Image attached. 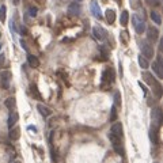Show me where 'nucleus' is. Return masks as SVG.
I'll return each mask as SVG.
<instances>
[{"label":"nucleus","instance_id":"15","mask_svg":"<svg viewBox=\"0 0 163 163\" xmlns=\"http://www.w3.org/2000/svg\"><path fill=\"white\" fill-rule=\"evenodd\" d=\"M8 136H10L11 140H18L19 136H20V128H19V126H12V128L10 129Z\"/></svg>","mask_w":163,"mask_h":163},{"label":"nucleus","instance_id":"33","mask_svg":"<svg viewBox=\"0 0 163 163\" xmlns=\"http://www.w3.org/2000/svg\"><path fill=\"white\" fill-rule=\"evenodd\" d=\"M61 1H63V3H69V1H72V3H74V1L79 3V1H82V0H61Z\"/></svg>","mask_w":163,"mask_h":163},{"label":"nucleus","instance_id":"26","mask_svg":"<svg viewBox=\"0 0 163 163\" xmlns=\"http://www.w3.org/2000/svg\"><path fill=\"white\" fill-rule=\"evenodd\" d=\"M6 6H0V22H4L6 20Z\"/></svg>","mask_w":163,"mask_h":163},{"label":"nucleus","instance_id":"31","mask_svg":"<svg viewBox=\"0 0 163 163\" xmlns=\"http://www.w3.org/2000/svg\"><path fill=\"white\" fill-rule=\"evenodd\" d=\"M10 30H11L12 33H15V31H16V29H15V20H14V19L10 22Z\"/></svg>","mask_w":163,"mask_h":163},{"label":"nucleus","instance_id":"12","mask_svg":"<svg viewBox=\"0 0 163 163\" xmlns=\"http://www.w3.org/2000/svg\"><path fill=\"white\" fill-rule=\"evenodd\" d=\"M80 11H82V6H80V3L74 1V3H71L69 6H68V12H69V15H79Z\"/></svg>","mask_w":163,"mask_h":163},{"label":"nucleus","instance_id":"39","mask_svg":"<svg viewBox=\"0 0 163 163\" xmlns=\"http://www.w3.org/2000/svg\"><path fill=\"white\" fill-rule=\"evenodd\" d=\"M14 163H22V162H19V160H15V162H14Z\"/></svg>","mask_w":163,"mask_h":163},{"label":"nucleus","instance_id":"10","mask_svg":"<svg viewBox=\"0 0 163 163\" xmlns=\"http://www.w3.org/2000/svg\"><path fill=\"white\" fill-rule=\"evenodd\" d=\"M147 38L150 39V41L155 42L159 38V30H158L156 27H153V26H150L147 29Z\"/></svg>","mask_w":163,"mask_h":163},{"label":"nucleus","instance_id":"41","mask_svg":"<svg viewBox=\"0 0 163 163\" xmlns=\"http://www.w3.org/2000/svg\"><path fill=\"white\" fill-rule=\"evenodd\" d=\"M155 163H158V162H155Z\"/></svg>","mask_w":163,"mask_h":163},{"label":"nucleus","instance_id":"18","mask_svg":"<svg viewBox=\"0 0 163 163\" xmlns=\"http://www.w3.org/2000/svg\"><path fill=\"white\" fill-rule=\"evenodd\" d=\"M106 20H107V23L109 25H113L114 23V20H115V12H114V10H106Z\"/></svg>","mask_w":163,"mask_h":163},{"label":"nucleus","instance_id":"8","mask_svg":"<svg viewBox=\"0 0 163 163\" xmlns=\"http://www.w3.org/2000/svg\"><path fill=\"white\" fill-rule=\"evenodd\" d=\"M10 80H11V72L8 71H3L0 72V83L4 88H8L10 87Z\"/></svg>","mask_w":163,"mask_h":163},{"label":"nucleus","instance_id":"13","mask_svg":"<svg viewBox=\"0 0 163 163\" xmlns=\"http://www.w3.org/2000/svg\"><path fill=\"white\" fill-rule=\"evenodd\" d=\"M90 8H91V12H93V15L95 16V18H98V19H101V18H102L101 8H99L98 3H96L95 0H93V1H91V4H90Z\"/></svg>","mask_w":163,"mask_h":163},{"label":"nucleus","instance_id":"36","mask_svg":"<svg viewBox=\"0 0 163 163\" xmlns=\"http://www.w3.org/2000/svg\"><path fill=\"white\" fill-rule=\"evenodd\" d=\"M29 129H30V131H37V129H35V126H29Z\"/></svg>","mask_w":163,"mask_h":163},{"label":"nucleus","instance_id":"17","mask_svg":"<svg viewBox=\"0 0 163 163\" xmlns=\"http://www.w3.org/2000/svg\"><path fill=\"white\" fill-rule=\"evenodd\" d=\"M27 63H29V65L31 68H38L39 67L38 58L35 57V56H33V54H27Z\"/></svg>","mask_w":163,"mask_h":163},{"label":"nucleus","instance_id":"27","mask_svg":"<svg viewBox=\"0 0 163 163\" xmlns=\"http://www.w3.org/2000/svg\"><path fill=\"white\" fill-rule=\"evenodd\" d=\"M117 120V107L112 106V110H110V121H115Z\"/></svg>","mask_w":163,"mask_h":163},{"label":"nucleus","instance_id":"32","mask_svg":"<svg viewBox=\"0 0 163 163\" xmlns=\"http://www.w3.org/2000/svg\"><path fill=\"white\" fill-rule=\"evenodd\" d=\"M19 31L22 33L23 35H26V34H27V29H26L25 26H20V27H19Z\"/></svg>","mask_w":163,"mask_h":163},{"label":"nucleus","instance_id":"35","mask_svg":"<svg viewBox=\"0 0 163 163\" xmlns=\"http://www.w3.org/2000/svg\"><path fill=\"white\" fill-rule=\"evenodd\" d=\"M19 1H20V0H12L14 6H18V4H19Z\"/></svg>","mask_w":163,"mask_h":163},{"label":"nucleus","instance_id":"11","mask_svg":"<svg viewBox=\"0 0 163 163\" xmlns=\"http://www.w3.org/2000/svg\"><path fill=\"white\" fill-rule=\"evenodd\" d=\"M110 134L113 136H117V137H122V125L121 122H114L112 125V128H110Z\"/></svg>","mask_w":163,"mask_h":163},{"label":"nucleus","instance_id":"16","mask_svg":"<svg viewBox=\"0 0 163 163\" xmlns=\"http://www.w3.org/2000/svg\"><path fill=\"white\" fill-rule=\"evenodd\" d=\"M37 109H38V112L41 115H44V117H49V115L52 114V110L49 107H46L45 105H42V103H38L37 105Z\"/></svg>","mask_w":163,"mask_h":163},{"label":"nucleus","instance_id":"30","mask_svg":"<svg viewBox=\"0 0 163 163\" xmlns=\"http://www.w3.org/2000/svg\"><path fill=\"white\" fill-rule=\"evenodd\" d=\"M4 61H6V56H4V53H0V68L4 65Z\"/></svg>","mask_w":163,"mask_h":163},{"label":"nucleus","instance_id":"28","mask_svg":"<svg viewBox=\"0 0 163 163\" xmlns=\"http://www.w3.org/2000/svg\"><path fill=\"white\" fill-rule=\"evenodd\" d=\"M27 15L34 18V16L37 15V7H29V8H27Z\"/></svg>","mask_w":163,"mask_h":163},{"label":"nucleus","instance_id":"6","mask_svg":"<svg viewBox=\"0 0 163 163\" xmlns=\"http://www.w3.org/2000/svg\"><path fill=\"white\" fill-rule=\"evenodd\" d=\"M93 34H94V38L98 39V41H106V38H107V33L101 26H94Z\"/></svg>","mask_w":163,"mask_h":163},{"label":"nucleus","instance_id":"40","mask_svg":"<svg viewBox=\"0 0 163 163\" xmlns=\"http://www.w3.org/2000/svg\"><path fill=\"white\" fill-rule=\"evenodd\" d=\"M1 46H3V45H1V44H0V50H1Z\"/></svg>","mask_w":163,"mask_h":163},{"label":"nucleus","instance_id":"29","mask_svg":"<svg viewBox=\"0 0 163 163\" xmlns=\"http://www.w3.org/2000/svg\"><path fill=\"white\" fill-rule=\"evenodd\" d=\"M120 38H121V41L124 42V44H126V42H128V33L126 31L120 33Z\"/></svg>","mask_w":163,"mask_h":163},{"label":"nucleus","instance_id":"23","mask_svg":"<svg viewBox=\"0 0 163 163\" xmlns=\"http://www.w3.org/2000/svg\"><path fill=\"white\" fill-rule=\"evenodd\" d=\"M132 10H140L141 8V0H131L129 1Z\"/></svg>","mask_w":163,"mask_h":163},{"label":"nucleus","instance_id":"21","mask_svg":"<svg viewBox=\"0 0 163 163\" xmlns=\"http://www.w3.org/2000/svg\"><path fill=\"white\" fill-rule=\"evenodd\" d=\"M128 19H129L128 11H122L121 16H120V23H121L122 26H126V25H128Z\"/></svg>","mask_w":163,"mask_h":163},{"label":"nucleus","instance_id":"20","mask_svg":"<svg viewBox=\"0 0 163 163\" xmlns=\"http://www.w3.org/2000/svg\"><path fill=\"white\" fill-rule=\"evenodd\" d=\"M150 16H151V19L153 20V23H156V25H162V18H160L159 12H156V11H152Z\"/></svg>","mask_w":163,"mask_h":163},{"label":"nucleus","instance_id":"5","mask_svg":"<svg viewBox=\"0 0 163 163\" xmlns=\"http://www.w3.org/2000/svg\"><path fill=\"white\" fill-rule=\"evenodd\" d=\"M151 120H152V125H153V126L160 128L162 121H163V115H162V110H160V107L152 109V112H151Z\"/></svg>","mask_w":163,"mask_h":163},{"label":"nucleus","instance_id":"1","mask_svg":"<svg viewBox=\"0 0 163 163\" xmlns=\"http://www.w3.org/2000/svg\"><path fill=\"white\" fill-rule=\"evenodd\" d=\"M143 77H144V80H145V82L152 87V91H153V94L156 95V98H160V96H162V93H163V91H162V86H160L159 82L152 76V74H150V72H144Z\"/></svg>","mask_w":163,"mask_h":163},{"label":"nucleus","instance_id":"9","mask_svg":"<svg viewBox=\"0 0 163 163\" xmlns=\"http://www.w3.org/2000/svg\"><path fill=\"white\" fill-rule=\"evenodd\" d=\"M150 139H151V143L158 145L159 144V128L151 125V129H150Z\"/></svg>","mask_w":163,"mask_h":163},{"label":"nucleus","instance_id":"25","mask_svg":"<svg viewBox=\"0 0 163 163\" xmlns=\"http://www.w3.org/2000/svg\"><path fill=\"white\" fill-rule=\"evenodd\" d=\"M120 103H121V96H120V93H118V91H115V93H114V103H113V106L118 107Z\"/></svg>","mask_w":163,"mask_h":163},{"label":"nucleus","instance_id":"22","mask_svg":"<svg viewBox=\"0 0 163 163\" xmlns=\"http://www.w3.org/2000/svg\"><path fill=\"white\" fill-rule=\"evenodd\" d=\"M139 65H140L143 69H147V68L150 67V64H148V60H147V58H144L141 54L139 56Z\"/></svg>","mask_w":163,"mask_h":163},{"label":"nucleus","instance_id":"24","mask_svg":"<svg viewBox=\"0 0 163 163\" xmlns=\"http://www.w3.org/2000/svg\"><path fill=\"white\" fill-rule=\"evenodd\" d=\"M6 107L10 109V110L15 107V98H14V96H10V98L6 99Z\"/></svg>","mask_w":163,"mask_h":163},{"label":"nucleus","instance_id":"37","mask_svg":"<svg viewBox=\"0 0 163 163\" xmlns=\"http://www.w3.org/2000/svg\"><path fill=\"white\" fill-rule=\"evenodd\" d=\"M115 3H117V4H120V6H121V3H122V1H121V0H115Z\"/></svg>","mask_w":163,"mask_h":163},{"label":"nucleus","instance_id":"19","mask_svg":"<svg viewBox=\"0 0 163 163\" xmlns=\"http://www.w3.org/2000/svg\"><path fill=\"white\" fill-rule=\"evenodd\" d=\"M30 91H31L33 98L38 99V101H41V99H42L41 94H39V91H38V87H37V84H34V83H33L31 86H30Z\"/></svg>","mask_w":163,"mask_h":163},{"label":"nucleus","instance_id":"3","mask_svg":"<svg viewBox=\"0 0 163 163\" xmlns=\"http://www.w3.org/2000/svg\"><path fill=\"white\" fill-rule=\"evenodd\" d=\"M132 25H133V27L137 34H143L144 30H145V22H144V19L141 16L136 15V14L132 15Z\"/></svg>","mask_w":163,"mask_h":163},{"label":"nucleus","instance_id":"34","mask_svg":"<svg viewBox=\"0 0 163 163\" xmlns=\"http://www.w3.org/2000/svg\"><path fill=\"white\" fill-rule=\"evenodd\" d=\"M20 45H22V48L25 49V50H27V46H26V42L25 41H22V39H20Z\"/></svg>","mask_w":163,"mask_h":163},{"label":"nucleus","instance_id":"4","mask_svg":"<svg viewBox=\"0 0 163 163\" xmlns=\"http://www.w3.org/2000/svg\"><path fill=\"white\" fill-rule=\"evenodd\" d=\"M140 49H141V54H143L144 58L150 60V58L153 57V48L148 41H141L140 42Z\"/></svg>","mask_w":163,"mask_h":163},{"label":"nucleus","instance_id":"7","mask_svg":"<svg viewBox=\"0 0 163 163\" xmlns=\"http://www.w3.org/2000/svg\"><path fill=\"white\" fill-rule=\"evenodd\" d=\"M152 69L156 74V76L159 79L163 77V65H162V56H158V60L152 63Z\"/></svg>","mask_w":163,"mask_h":163},{"label":"nucleus","instance_id":"38","mask_svg":"<svg viewBox=\"0 0 163 163\" xmlns=\"http://www.w3.org/2000/svg\"><path fill=\"white\" fill-rule=\"evenodd\" d=\"M45 0H38V3H44Z\"/></svg>","mask_w":163,"mask_h":163},{"label":"nucleus","instance_id":"2","mask_svg":"<svg viewBox=\"0 0 163 163\" xmlns=\"http://www.w3.org/2000/svg\"><path fill=\"white\" fill-rule=\"evenodd\" d=\"M113 82H114V72L112 68H106L102 72V77H101V88L107 90L112 86Z\"/></svg>","mask_w":163,"mask_h":163},{"label":"nucleus","instance_id":"14","mask_svg":"<svg viewBox=\"0 0 163 163\" xmlns=\"http://www.w3.org/2000/svg\"><path fill=\"white\" fill-rule=\"evenodd\" d=\"M19 120V114L16 112H12V113H10V115H8V128H12V126H15V124H16V121Z\"/></svg>","mask_w":163,"mask_h":163}]
</instances>
